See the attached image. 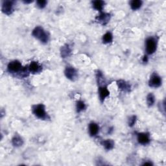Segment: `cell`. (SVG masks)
Returning <instances> with one entry per match:
<instances>
[{
  "label": "cell",
  "instance_id": "cell-1",
  "mask_svg": "<svg viewBox=\"0 0 166 166\" xmlns=\"http://www.w3.org/2000/svg\"><path fill=\"white\" fill-rule=\"evenodd\" d=\"M32 112L36 118L43 120L49 119L46 111V107L43 104H38L32 106Z\"/></svg>",
  "mask_w": 166,
  "mask_h": 166
},
{
  "label": "cell",
  "instance_id": "cell-2",
  "mask_svg": "<svg viewBox=\"0 0 166 166\" xmlns=\"http://www.w3.org/2000/svg\"><path fill=\"white\" fill-rule=\"evenodd\" d=\"M32 35L36 39L39 40L42 43H47L49 39V36L47 32L40 26H37L33 29Z\"/></svg>",
  "mask_w": 166,
  "mask_h": 166
},
{
  "label": "cell",
  "instance_id": "cell-3",
  "mask_svg": "<svg viewBox=\"0 0 166 166\" xmlns=\"http://www.w3.org/2000/svg\"><path fill=\"white\" fill-rule=\"evenodd\" d=\"M157 42L153 37H149L145 40V51L148 55H153L157 51Z\"/></svg>",
  "mask_w": 166,
  "mask_h": 166
},
{
  "label": "cell",
  "instance_id": "cell-4",
  "mask_svg": "<svg viewBox=\"0 0 166 166\" xmlns=\"http://www.w3.org/2000/svg\"><path fill=\"white\" fill-rule=\"evenodd\" d=\"M14 2L13 1H3L2 3V12L7 14L10 15L14 11Z\"/></svg>",
  "mask_w": 166,
  "mask_h": 166
},
{
  "label": "cell",
  "instance_id": "cell-5",
  "mask_svg": "<svg viewBox=\"0 0 166 166\" xmlns=\"http://www.w3.org/2000/svg\"><path fill=\"white\" fill-rule=\"evenodd\" d=\"M162 85V79L157 73H154L151 75L149 81V86L151 88H157L160 87Z\"/></svg>",
  "mask_w": 166,
  "mask_h": 166
},
{
  "label": "cell",
  "instance_id": "cell-6",
  "mask_svg": "<svg viewBox=\"0 0 166 166\" xmlns=\"http://www.w3.org/2000/svg\"><path fill=\"white\" fill-rule=\"evenodd\" d=\"M64 74L67 79L71 81H75L77 77V70L72 67V66H67L64 71Z\"/></svg>",
  "mask_w": 166,
  "mask_h": 166
},
{
  "label": "cell",
  "instance_id": "cell-7",
  "mask_svg": "<svg viewBox=\"0 0 166 166\" xmlns=\"http://www.w3.org/2000/svg\"><path fill=\"white\" fill-rule=\"evenodd\" d=\"M137 140L140 144L145 145L150 143L151 139L149 133L146 132H141V133L137 134Z\"/></svg>",
  "mask_w": 166,
  "mask_h": 166
},
{
  "label": "cell",
  "instance_id": "cell-8",
  "mask_svg": "<svg viewBox=\"0 0 166 166\" xmlns=\"http://www.w3.org/2000/svg\"><path fill=\"white\" fill-rule=\"evenodd\" d=\"M110 18H111V16H110V14L101 13L100 14L97 16L96 19L99 24H101L103 25H105L108 23L110 20Z\"/></svg>",
  "mask_w": 166,
  "mask_h": 166
},
{
  "label": "cell",
  "instance_id": "cell-9",
  "mask_svg": "<svg viewBox=\"0 0 166 166\" xmlns=\"http://www.w3.org/2000/svg\"><path fill=\"white\" fill-rule=\"evenodd\" d=\"M110 95V91L106 86H101L99 87V96L101 101L103 103L104 99Z\"/></svg>",
  "mask_w": 166,
  "mask_h": 166
},
{
  "label": "cell",
  "instance_id": "cell-10",
  "mask_svg": "<svg viewBox=\"0 0 166 166\" xmlns=\"http://www.w3.org/2000/svg\"><path fill=\"white\" fill-rule=\"evenodd\" d=\"M28 69H29V71L30 73L37 74V73L40 72L42 70V68L38 62H35V61H32L29 65Z\"/></svg>",
  "mask_w": 166,
  "mask_h": 166
},
{
  "label": "cell",
  "instance_id": "cell-11",
  "mask_svg": "<svg viewBox=\"0 0 166 166\" xmlns=\"http://www.w3.org/2000/svg\"><path fill=\"white\" fill-rule=\"evenodd\" d=\"M117 85L119 90L126 92H129L130 91L131 86L130 85L127 83L126 81L123 80H119L117 81Z\"/></svg>",
  "mask_w": 166,
  "mask_h": 166
},
{
  "label": "cell",
  "instance_id": "cell-12",
  "mask_svg": "<svg viewBox=\"0 0 166 166\" xmlns=\"http://www.w3.org/2000/svg\"><path fill=\"white\" fill-rule=\"evenodd\" d=\"M88 130H89V134H90V136H92V137L96 136L99 132V126L96 123L92 122L89 124V126H88Z\"/></svg>",
  "mask_w": 166,
  "mask_h": 166
},
{
  "label": "cell",
  "instance_id": "cell-13",
  "mask_svg": "<svg viewBox=\"0 0 166 166\" xmlns=\"http://www.w3.org/2000/svg\"><path fill=\"white\" fill-rule=\"evenodd\" d=\"M71 53V49L68 44H65L64 46H62L60 49V55H61L62 58H66L69 57Z\"/></svg>",
  "mask_w": 166,
  "mask_h": 166
},
{
  "label": "cell",
  "instance_id": "cell-14",
  "mask_svg": "<svg viewBox=\"0 0 166 166\" xmlns=\"http://www.w3.org/2000/svg\"><path fill=\"white\" fill-rule=\"evenodd\" d=\"M101 145L103 147L106 149L107 151L112 150V149L114 147V141L112 140H103L101 142Z\"/></svg>",
  "mask_w": 166,
  "mask_h": 166
},
{
  "label": "cell",
  "instance_id": "cell-15",
  "mask_svg": "<svg viewBox=\"0 0 166 166\" xmlns=\"http://www.w3.org/2000/svg\"><path fill=\"white\" fill-rule=\"evenodd\" d=\"M12 144L13 145V146L16 147H20L24 144V140L20 136H19L18 134H15L12 139Z\"/></svg>",
  "mask_w": 166,
  "mask_h": 166
},
{
  "label": "cell",
  "instance_id": "cell-16",
  "mask_svg": "<svg viewBox=\"0 0 166 166\" xmlns=\"http://www.w3.org/2000/svg\"><path fill=\"white\" fill-rule=\"evenodd\" d=\"M92 6L94 9H96L98 11H101L103 10L104 6V2L101 1V0H96V1H93L92 2Z\"/></svg>",
  "mask_w": 166,
  "mask_h": 166
},
{
  "label": "cell",
  "instance_id": "cell-17",
  "mask_svg": "<svg viewBox=\"0 0 166 166\" xmlns=\"http://www.w3.org/2000/svg\"><path fill=\"white\" fill-rule=\"evenodd\" d=\"M142 4L143 2L141 1V0H132V1L130 2V6L132 10H136L141 8Z\"/></svg>",
  "mask_w": 166,
  "mask_h": 166
},
{
  "label": "cell",
  "instance_id": "cell-18",
  "mask_svg": "<svg viewBox=\"0 0 166 166\" xmlns=\"http://www.w3.org/2000/svg\"><path fill=\"white\" fill-rule=\"evenodd\" d=\"M102 40H103V43L104 44L111 43L113 40V36L112 33L110 32H107L105 33L103 36Z\"/></svg>",
  "mask_w": 166,
  "mask_h": 166
},
{
  "label": "cell",
  "instance_id": "cell-19",
  "mask_svg": "<svg viewBox=\"0 0 166 166\" xmlns=\"http://www.w3.org/2000/svg\"><path fill=\"white\" fill-rule=\"evenodd\" d=\"M154 103H155V97L153 95V93H149L147 96V103L149 107H153Z\"/></svg>",
  "mask_w": 166,
  "mask_h": 166
},
{
  "label": "cell",
  "instance_id": "cell-20",
  "mask_svg": "<svg viewBox=\"0 0 166 166\" xmlns=\"http://www.w3.org/2000/svg\"><path fill=\"white\" fill-rule=\"evenodd\" d=\"M86 104L85 103L84 101H78L77 102L76 104V109H77V112L79 113L83 110H85L86 109Z\"/></svg>",
  "mask_w": 166,
  "mask_h": 166
},
{
  "label": "cell",
  "instance_id": "cell-21",
  "mask_svg": "<svg viewBox=\"0 0 166 166\" xmlns=\"http://www.w3.org/2000/svg\"><path fill=\"white\" fill-rule=\"evenodd\" d=\"M47 2V1H45V0H40V1H37L36 2V5L37 7L40 9H43L45 8Z\"/></svg>",
  "mask_w": 166,
  "mask_h": 166
},
{
  "label": "cell",
  "instance_id": "cell-22",
  "mask_svg": "<svg viewBox=\"0 0 166 166\" xmlns=\"http://www.w3.org/2000/svg\"><path fill=\"white\" fill-rule=\"evenodd\" d=\"M136 121V115L131 116V117L129 119V121H128L129 126L130 127H132L135 125Z\"/></svg>",
  "mask_w": 166,
  "mask_h": 166
},
{
  "label": "cell",
  "instance_id": "cell-23",
  "mask_svg": "<svg viewBox=\"0 0 166 166\" xmlns=\"http://www.w3.org/2000/svg\"><path fill=\"white\" fill-rule=\"evenodd\" d=\"M142 61H143V62H144V63H147V62H148V57H147V56H145H145L143 57V58Z\"/></svg>",
  "mask_w": 166,
  "mask_h": 166
},
{
  "label": "cell",
  "instance_id": "cell-24",
  "mask_svg": "<svg viewBox=\"0 0 166 166\" xmlns=\"http://www.w3.org/2000/svg\"><path fill=\"white\" fill-rule=\"evenodd\" d=\"M153 164L151 162H145L143 165H153Z\"/></svg>",
  "mask_w": 166,
  "mask_h": 166
},
{
  "label": "cell",
  "instance_id": "cell-25",
  "mask_svg": "<svg viewBox=\"0 0 166 166\" xmlns=\"http://www.w3.org/2000/svg\"><path fill=\"white\" fill-rule=\"evenodd\" d=\"M32 1H24V3H26V4L31 3H32Z\"/></svg>",
  "mask_w": 166,
  "mask_h": 166
}]
</instances>
